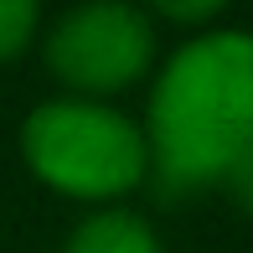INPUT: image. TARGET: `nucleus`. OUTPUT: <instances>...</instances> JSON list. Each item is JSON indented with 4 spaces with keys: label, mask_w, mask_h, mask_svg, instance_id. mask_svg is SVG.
I'll return each instance as SVG.
<instances>
[{
    "label": "nucleus",
    "mask_w": 253,
    "mask_h": 253,
    "mask_svg": "<svg viewBox=\"0 0 253 253\" xmlns=\"http://www.w3.org/2000/svg\"><path fill=\"white\" fill-rule=\"evenodd\" d=\"M37 31V0H0V57L21 52Z\"/></svg>",
    "instance_id": "nucleus-5"
},
{
    "label": "nucleus",
    "mask_w": 253,
    "mask_h": 253,
    "mask_svg": "<svg viewBox=\"0 0 253 253\" xmlns=\"http://www.w3.org/2000/svg\"><path fill=\"white\" fill-rule=\"evenodd\" d=\"M150 166L160 191H197L222 181L253 150V37L212 31L186 42L150 93Z\"/></svg>",
    "instance_id": "nucleus-1"
},
{
    "label": "nucleus",
    "mask_w": 253,
    "mask_h": 253,
    "mask_svg": "<svg viewBox=\"0 0 253 253\" xmlns=\"http://www.w3.org/2000/svg\"><path fill=\"white\" fill-rule=\"evenodd\" d=\"M62 253H160L155 233L134 212H93L73 227Z\"/></svg>",
    "instance_id": "nucleus-4"
},
{
    "label": "nucleus",
    "mask_w": 253,
    "mask_h": 253,
    "mask_svg": "<svg viewBox=\"0 0 253 253\" xmlns=\"http://www.w3.org/2000/svg\"><path fill=\"white\" fill-rule=\"evenodd\" d=\"M222 186L238 197V207H248V212H253V150H243L233 166L222 170Z\"/></svg>",
    "instance_id": "nucleus-6"
},
{
    "label": "nucleus",
    "mask_w": 253,
    "mask_h": 253,
    "mask_svg": "<svg viewBox=\"0 0 253 253\" xmlns=\"http://www.w3.org/2000/svg\"><path fill=\"white\" fill-rule=\"evenodd\" d=\"M155 37L150 21L124 0H88L73 5L47 37V62L78 93H114L150 67Z\"/></svg>",
    "instance_id": "nucleus-3"
},
{
    "label": "nucleus",
    "mask_w": 253,
    "mask_h": 253,
    "mask_svg": "<svg viewBox=\"0 0 253 253\" xmlns=\"http://www.w3.org/2000/svg\"><path fill=\"white\" fill-rule=\"evenodd\" d=\"M155 10H166V16H176V21H202V16H212L222 0H150Z\"/></svg>",
    "instance_id": "nucleus-7"
},
{
    "label": "nucleus",
    "mask_w": 253,
    "mask_h": 253,
    "mask_svg": "<svg viewBox=\"0 0 253 253\" xmlns=\"http://www.w3.org/2000/svg\"><path fill=\"white\" fill-rule=\"evenodd\" d=\"M26 160L42 181L78 197H119L150 166L145 134L119 109L93 98H52L37 103L21 129Z\"/></svg>",
    "instance_id": "nucleus-2"
}]
</instances>
